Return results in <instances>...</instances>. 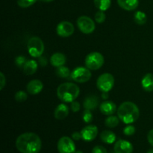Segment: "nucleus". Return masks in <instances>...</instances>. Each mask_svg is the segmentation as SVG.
<instances>
[{
    "mask_svg": "<svg viewBox=\"0 0 153 153\" xmlns=\"http://www.w3.org/2000/svg\"><path fill=\"white\" fill-rule=\"evenodd\" d=\"M108 92H102V98L103 99V100H108Z\"/></svg>",
    "mask_w": 153,
    "mask_h": 153,
    "instance_id": "nucleus-38",
    "label": "nucleus"
},
{
    "mask_svg": "<svg viewBox=\"0 0 153 153\" xmlns=\"http://www.w3.org/2000/svg\"><path fill=\"white\" fill-rule=\"evenodd\" d=\"M77 25L84 34H91L96 28L95 22L88 16H81L77 19Z\"/></svg>",
    "mask_w": 153,
    "mask_h": 153,
    "instance_id": "nucleus-8",
    "label": "nucleus"
},
{
    "mask_svg": "<svg viewBox=\"0 0 153 153\" xmlns=\"http://www.w3.org/2000/svg\"><path fill=\"white\" fill-rule=\"evenodd\" d=\"M75 153H83V152H82L81 150H77V151H76V152Z\"/></svg>",
    "mask_w": 153,
    "mask_h": 153,
    "instance_id": "nucleus-41",
    "label": "nucleus"
},
{
    "mask_svg": "<svg viewBox=\"0 0 153 153\" xmlns=\"http://www.w3.org/2000/svg\"><path fill=\"white\" fill-rule=\"evenodd\" d=\"M134 22L137 25H143V24H145L146 22L147 17H146V15L144 12L138 10V11H136L134 13Z\"/></svg>",
    "mask_w": 153,
    "mask_h": 153,
    "instance_id": "nucleus-23",
    "label": "nucleus"
},
{
    "mask_svg": "<svg viewBox=\"0 0 153 153\" xmlns=\"http://www.w3.org/2000/svg\"><path fill=\"white\" fill-rule=\"evenodd\" d=\"M57 148L59 153H75L76 151L73 140L67 136H64L59 139Z\"/></svg>",
    "mask_w": 153,
    "mask_h": 153,
    "instance_id": "nucleus-9",
    "label": "nucleus"
},
{
    "mask_svg": "<svg viewBox=\"0 0 153 153\" xmlns=\"http://www.w3.org/2000/svg\"><path fill=\"white\" fill-rule=\"evenodd\" d=\"M43 88V85L41 81L38 79H34L29 82L27 85L26 89L28 94L31 95H37L40 94Z\"/></svg>",
    "mask_w": 153,
    "mask_h": 153,
    "instance_id": "nucleus-13",
    "label": "nucleus"
},
{
    "mask_svg": "<svg viewBox=\"0 0 153 153\" xmlns=\"http://www.w3.org/2000/svg\"><path fill=\"white\" fill-rule=\"evenodd\" d=\"M37 67H38V64H37V61L34 60H28L23 66L22 70H23L25 74L33 75L37 71Z\"/></svg>",
    "mask_w": 153,
    "mask_h": 153,
    "instance_id": "nucleus-20",
    "label": "nucleus"
},
{
    "mask_svg": "<svg viewBox=\"0 0 153 153\" xmlns=\"http://www.w3.org/2000/svg\"><path fill=\"white\" fill-rule=\"evenodd\" d=\"M27 99H28V95L25 91H19L15 94V100L19 102H25V100H27Z\"/></svg>",
    "mask_w": 153,
    "mask_h": 153,
    "instance_id": "nucleus-26",
    "label": "nucleus"
},
{
    "mask_svg": "<svg viewBox=\"0 0 153 153\" xmlns=\"http://www.w3.org/2000/svg\"><path fill=\"white\" fill-rule=\"evenodd\" d=\"M70 108H71V110L73 111L74 113H76V112L79 111L80 110L81 106H80V104H79L78 102L73 101V102H71V105H70Z\"/></svg>",
    "mask_w": 153,
    "mask_h": 153,
    "instance_id": "nucleus-33",
    "label": "nucleus"
},
{
    "mask_svg": "<svg viewBox=\"0 0 153 153\" xmlns=\"http://www.w3.org/2000/svg\"><path fill=\"white\" fill-rule=\"evenodd\" d=\"M26 61V58L25 56L19 55V56L16 57V59H15V64L18 67H23Z\"/></svg>",
    "mask_w": 153,
    "mask_h": 153,
    "instance_id": "nucleus-31",
    "label": "nucleus"
},
{
    "mask_svg": "<svg viewBox=\"0 0 153 153\" xmlns=\"http://www.w3.org/2000/svg\"><path fill=\"white\" fill-rule=\"evenodd\" d=\"M147 153H153V149H149V150L147 152Z\"/></svg>",
    "mask_w": 153,
    "mask_h": 153,
    "instance_id": "nucleus-40",
    "label": "nucleus"
},
{
    "mask_svg": "<svg viewBox=\"0 0 153 153\" xmlns=\"http://www.w3.org/2000/svg\"><path fill=\"white\" fill-rule=\"evenodd\" d=\"M104 57L98 52H93L85 58V66L91 70H99L104 64Z\"/></svg>",
    "mask_w": 153,
    "mask_h": 153,
    "instance_id": "nucleus-5",
    "label": "nucleus"
},
{
    "mask_svg": "<svg viewBox=\"0 0 153 153\" xmlns=\"http://www.w3.org/2000/svg\"><path fill=\"white\" fill-rule=\"evenodd\" d=\"M37 0H17V4L20 7H28L33 5Z\"/></svg>",
    "mask_w": 153,
    "mask_h": 153,
    "instance_id": "nucleus-28",
    "label": "nucleus"
},
{
    "mask_svg": "<svg viewBox=\"0 0 153 153\" xmlns=\"http://www.w3.org/2000/svg\"><path fill=\"white\" fill-rule=\"evenodd\" d=\"M55 73H56V75L58 77L63 78V79L67 78L68 76H70V75H71L70 69L67 67H64V66L57 67Z\"/></svg>",
    "mask_w": 153,
    "mask_h": 153,
    "instance_id": "nucleus-25",
    "label": "nucleus"
},
{
    "mask_svg": "<svg viewBox=\"0 0 153 153\" xmlns=\"http://www.w3.org/2000/svg\"><path fill=\"white\" fill-rule=\"evenodd\" d=\"M141 85L143 90L147 92L153 91V75L152 73H147L143 76L141 80Z\"/></svg>",
    "mask_w": 153,
    "mask_h": 153,
    "instance_id": "nucleus-19",
    "label": "nucleus"
},
{
    "mask_svg": "<svg viewBox=\"0 0 153 153\" xmlns=\"http://www.w3.org/2000/svg\"><path fill=\"white\" fill-rule=\"evenodd\" d=\"M38 63L40 66H42V67H45V66H46V64H47V60H46V58H45V57L41 55V56L38 58Z\"/></svg>",
    "mask_w": 153,
    "mask_h": 153,
    "instance_id": "nucleus-35",
    "label": "nucleus"
},
{
    "mask_svg": "<svg viewBox=\"0 0 153 153\" xmlns=\"http://www.w3.org/2000/svg\"><path fill=\"white\" fill-rule=\"evenodd\" d=\"M82 139L85 141H92L98 134V128L94 125H89L84 127L81 131Z\"/></svg>",
    "mask_w": 153,
    "mask_h": 153,
    "instance_id": "nucleus-11",
    "label": "nucleus"
},
{
    "mask_svg": "<svg viewBox=\"0 0 153 153\" xmlns=\"http://www.w3.org/2000/svg\"><path fill=\"white\" fill-rule=\"evenodd\" d=\"M99 100L98 97L94 95H90L88 97H86L84 101L83 105L85 110L92 111L97 108L99 105Z\"/></svg>",
    "mask_w": 153,
    "mask_h": 153,
    "instance_id": "nucleus-15",
    "label": "nucleus"
},
{
    "mask_svg": "<svg viewBox=\"0 0 153 153\" xmlns=\"http://www.w3.org/2000/svg\"><path fill=\"white\" fill-rule=\"evenodd\" d=\"M69 108L67 105L61 103L59 104L55 108L54 112V116L57 120H64L68 116L69 114Z\"/></svg>",
    "mask_w": 153,
    "mask_h": 153,
    "instance_id": "nucleus-16",
    "label": "nucleus"
},
{
    "mask_svg": "<svg viewBox=\"0 0 153 153\" xmlns=\"http://www.w3.org/2000/svg\"><path fill=\"white\" fill-rule=\"evenodd\" d=\"M94 4L100 10H107L111 4V0H94Z\"/></svg>",
    "mask_w": 153,
    "mask_h": 153,
    "instance_id": "nucleus-22",
    "label": "nucleus"
},
{
    "mask_svg": "<svg viewBox=\"0 0 153 153\" xmlns=\"http://www.w3.org/2000/svg\"><path fill=\"white\" fill-rule=\"evenodd\" d=\"M115 153H132L133 146L129 141L126 140H119L114 146Z\"/></svg>",
    "mask_w": 153,
    "mask_h": 153,
    "instance_id": "nucleus-12",
    "label": "nucleus"
},
{
    "mask_svg": "<svg viewBox=\"0 0 153 153\" xmlns=\"http://www.w3.org/2000/svg\"><path fill=\"white\" fill-rule=\"evenodd\" d=\"M66 56L61 52H56L53 54L50 58V64L55 67H59L64 66L66 63Z\"/></svg>",
    "mask_w": 153,
    "mask_h": 153,
    "instance_id": "nucleus-18",
    "label": "nucleus"
},
{
    "mask_svg": "<svg viewBox=\"0 0 153 153\" xmlns=\"http://www.w3.org/2000/svg\"><path fill=\"white\" fill-rule=\"evenodd\" d=\"M100 110L103 114L111 116L116 112L117 105L111 101H104L100 105Z\"/></svg>",
    "mask_w": 153,
    "mask_h": 153,
    "instance_id": "nucleus-14",
    "label": "nucleus"
},
{
    "mask_svg": "<svg viewBox=\"0 0 153 153\" xmlns=\"http://www.w3.org/2000/svg\"><path fill=\"white\" fill-rule=\"evenodd\" d=\"M147 140H148V142L149 143V144L153 146V129L150 130V131L148 132Z\"/></svg>",
    "mask_w": 153,
    "mask_h": 153,
    "instance_id": "nucleus-37",
    "label": "nucleus"
},
{
    "mask_svg": "<svg viewBox=\"0 0 153 153\" xmlns=\"http://www.w3.org/2000/svg\"><path fill=\"white\" fill-rule=\"evenodd\" d=\"M92 153H108L105 148L102 146H96L93 148Z\"/></svg>",
    "mask_w": 153,
    "mask_h": 153,
    "instance_id": "nucleus-32",
    "label": "nucleus"
},
{
    "mask_svg": "<svg viewBox=\"0 0 153 153\" xmlns=\"http://www.w3.org/2000/svg\"><path fill=\"white\" fill-rule=\"evenodd\" d=\"M120 119L118 116H114V115H111L108 117H107L105 120V124L108 128H114V127L117 126L119 124Z\"/></svg>",
    "mask_w": 153,
    "mask_h": 153,
    "instance_id": "nucleus-24",
    "label": "nucleus"
},
{
    "mask_svg": "<svg viewBox=\"0 0 153 153\" xmlns=\"http://www.w3.org/2000/svg\"><path fill=\"white\" fill-rule=\"evenodd\" d=\"M27 49L31 56L39 58L44 52V43L40 37H32L28 40Z\"/></svg>",
    "mask_w": 153,
    "mask_h": 153,
    "instance_id": "nucleus-4",
    "label": "nucleus"
},
{
    "mask_svg": "<svg viewBox=\"0 0 153 153\" xmlns=\"http://www.w3.org/2000/svg\"><path fill=\"white\" fill-rule=\"evenodd\" d=\"M135 127L132 125H128L123 128V134L126 136H131L135 133Z\"/></svg>",
    "mask_w": 153,
    "mask_h": 153,
    "instance_id": "nucleus-30",
    "label": "nucleus"
},
{
    "mask_svg": "<svg viewBox=\"0 0 153 153\" xmlns=\"http://www.w3.org/2000/svg\"><path fill=\"white\" fill-rule=\"evenodd\" d=\"M6 84V79L2 73H0V90H3Z\"/></svg>",
    "mask_w": 153,
    "mask_h": 153,
    "instance_id": "nucleus-34",
    "label": "nucleus"
},
{
    "mask_svg": "<svg viewBox=\"0 0 153 153\" xmlns=\"http://www.w3.org/2000/svg\"><path fill=\"white\" fill-rule=\"evenodd\" d=\"M94 119L93 114L91 113L90 110H85L82 114V120L86 123H91Z\"/></svg>",
    "mask_w": 153,
    "mask_h": 153,
    "instance_id": "nucleus-27",
    "label": "nucleus"
},
{
    "mask_svg": "<svg viewBox=\"0 0 153 153\" xmlns=\"http://www.w3.org/2000/svg\"><path fill=\"white\" fill-rule=\"evenodd\" d=\"M114 85V78L111 73H103L97 79V88L102 92H109Z\"/></svg>",
    "mask_w": 153,
    "mask_h": 153,
    "instance_id": "nucleus-6",
    "label": "nucleus"
},
{
    "mask_svg": "<svg viewBox=\"0 0 153 153\" xmlns=\"http://www.w3.org/2000/svg\"><path fill=\"white\" fill-rule=\"evenodd\" d=\"M80 94L79 86L74 83H63L57 89V96L64 102H72L75 101Z\"/></svg>",
    "mask_w": 153,
    "mask_h": 153,
    "instance_id": "nucleus-3",
    "label": "nucleus"
},
{
    "mask_svg": "<svg viewBox=\"0 0 153 153\" xmlns=\"http://www.w3.org/2000/svg\"><path fill=\"white\" fill-rule=\"evenodd\" d=\"M94 18H95V20L97 22H98L100 24L103 23L105 21L106 15L104 13V11H102V10H99V11H97L96 13Z\"/></svg>",
    "mask_w": 153,
    "mask_h": 153,
    "instance_id": "nucleus-29",
    "label": "nucleus"
},
{
    "mask_svg": "<svg viewBox=\"0 0 153 153\" xmlns=\"http://www.w3.org/2000/svg\"><path fill=\"white\" fill-rule=\"evenodd\" d=\"M71 78L74 82L78 83H85L91 78V73L88 67H78L71 73Z\"/></svg>",
    "mask_w": 153,
    "mask_h": 153,
    "instance_id": "nucleus-7",
    "label": "nucleus"
},
{
    "mask_svg": "<svg viewBox=\"0 0 153 153\" xmlns=\"http://www.w3.org/2000/svg\"><path fill=\"white\" fill-rule=\"evenodd\" d=\"M74 26L69 21H62L58 24L56 31L58 35L62 37H68L74 32Z\"/></svg>",
    "mask_w": 153,
    "mask_h": 153,
    "instance_id": "nucleus-10",
    "label": "nucleus"
},
{
    "mask_svg": "<svg viewBox=\"0 0 153 153\" xmlns=\"http://www.w3.org/2000/svg\"><path fill=\"white\" fill-rule=\"evenodd\" d=\"M100 138L102 141L108 144H112L116 140V134L109 130H104L100 134Z\"/></svg>",
    "mask_w": 153,
    "mask_h": 153,
    "instance_id": "nucleus-21",
    "label": "nucleus"
},
{
    "mask_svg": "<svg viewBox=\"0 0 153 153\" xmlns=\"http://www.w3.org/2000/svg\"><path fill=\"white\" fill-rule=\"evenodd\" d=\"M117 4L126 10H135L139 4V0H117Z\"/></svg>",
    "mask_w": 153,
    "mask_h": 153,
    "instance_id": "nucleus-17",
    "label": "nucleus"
},
{
    "mask_svg": "<svg viewBox=\"0 0 153 153\" xmlns=\"http://www.w3.org/2000/svg\"><path fill=\"white\" fill-rule=\"evenodd\" d=\"M117 116L124 123L131 124L139 118L140 111L134 102H124L118 108Z\"/></svg>",
    "mask_w": 153,
    "mask_h": 153,
    "instance_id": "nucleus-2",
    "label": "nucleus"
},
{
    "mask_svg": "<svg viewBox=\"0 0 153 153\" xmlns=\"http://www.w3.org/2000/svg\"><path fill=\"white\" fill-rule=\"evenodd\" d=\"M41 147V140L35 133H23L16 140V148L21 153H39Z\"/></svg>",
    "mask_w": 153,
    "mask_h": 153,
    "instance_id": "nucleus-1",
    "label": "nucleus"
},
{
    "mask_svg": "<svg viewBox=\"0 0 153 153\" xmlns=\"http://www.w3.org/2000/svg\"><path fill=\"white\" fill-rule=\"evenodd\" d=\"M72 138L75 140H81V139H82V134H81V132H78V131L73 132V134H72Z\"/></svg>",
    "mask_w": 153,
    "mask_h": 153,
    "instance_id": "nucleus-36",
    "label": "nucleus"
},
{
    "mask_svg": "<svg viewBox=\"0 0 153 153\" xmlns=\"http://www.w3.org/2000/svg\"><path fill=\"white\" fill-rule=\"evenodd\" d=\"M40 1H43V2H51V1H54V0H40Z\"/></svg>",
    "mask_w": 153,
    "mask_h": 153,
    "instance_id": "nucleus-39",
    "label": "nucleus"
}]
</instances>
